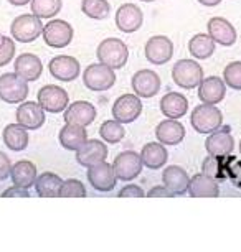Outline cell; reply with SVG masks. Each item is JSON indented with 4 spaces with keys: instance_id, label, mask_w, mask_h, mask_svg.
<instances>
[{
    "instance_id": "1",
    "label": "cell",
    "mask_w": 241,
    "mask_h": 252,
    "mask_svg": "<svg viewBox=\"0 0 241 252\" xmlns=\"http://www.w3.org/2000/svg\"><path fill=\"white\" fill-rule=\"evenodd\" d=\"M98 61L112 69L124 68L129 60V48L119 38H106L98 45Z\"/></svg>"
},
{
    "instance_id": "31",
    "label": "cell",
    "mask_w": 241,
    "mask_h": 252,
    "mask_svg": "<svg viewBox=\"0 0 241 252\" xmlns=\"http://www.w3.org/2000/svg\"><path fill=\"white\" fill-rule=\"evenodd\" d=\"M231 157V155H230ZM230 157H213L208 155L202 163V173L213 178L215 182H226L228 180V161Z\"/></svg>"
},
{
    "instance_id": "38",
    "label": "cell",
    "mask_w": 241,
    "mask_h": 252,
    "mask_svg": "<svg viewBox=\"0 0 241 252\" xmlns=\"http://www.w3.org/2000/svg\"><path fill=\"white\" fill-rule=\"evenodd\" d=\"M86 196V188L79 180L69 178L65 180L60 189V198H84Z\"/></svg>"
},
{
    "instance_id": "37",
    "label": "cell",
    "mask_w": 241,
    "mask_h": 252,
    "mask_svg": "<svg viewBox=\"0 0 241 252\" xmlns=\"http://www.w3.org/2000/svg\"><path fill=\"white\" fill-rule=\"evenodd\" d=\"M223 81L226 88L241 91V61H231L223 69Z\"/></svg>"
},
{
    "instance_id": "29",
    "label": "cell",
    "mask_w": 241,
    "mask_h": 252,
    "mask_svg": "<svg viewBox=\"0 0 241 252\" xmlns=\"http://www.w3.org/2000/svg\"><path fill=\"white\" fill-rule=\"evenodd\" d=\"M60 144L65 147L66 150L76 152L84 142L88 140L86 127L76 126V124H66L60 130Z\"/></svg>"
},
{
    "instance_id": "4",
    "label": "cell",
    "mask_w": 241,
    "mask_h": 252,
    "mask_svg": "<svg viewBox=\"0 0 241 252\" xmlns=\"http://www.w3.org/2000/svg\"><path fill=\"white\" fill-rule=\"evenodd\" d=\"M172 79L182 89H195L203 81V68L195 60H178L172 68Z\"/></svg>"
},
{
    "instance_id": "45",
    "label": "cell",
    "mask_w": 241,
    "mask_h": 252,
    "mask_svg": "<svg viewBox=\"0 0 241 252\" xmlns=\"http://www.w3.org/2000/svg\"><path fill=\"white\" fill-rule=\"evenodd\" d=\"M200 5H205V7H216L221 3V0H197Z\"/></svg>"
},
{
    "instance_id": "36",
    "label": "cell",
    "mask_w": 241,
    "mask_h": 252,
    "mask_svg": "<svg viewBox=\"0 0 241 252\" xmlns=\"http://www.w3.org/2000/svg\"><path fill=\"white\" fill-rule=\"evenodd\" d=\"M99 135L103 137V140L107 142V144H117L124 139L126 130L122 127L121 122H117L116 119L114 121H104L99 127Z\"/></svg>"
},
{
    "instance_id": "2",
    "label": "cell",
    "mask_w": 241,
    "mask_h": 252,
    "mask_svg": "<svg viewBox=\"0 0 241 252\" xmlns=\"http://www.w3.org/2000/svg\"><path fill=\"white\" fill-rule=\"evenodd\" d=\"M190 124L198 134H211L223 126V114L215 104H198L192 111Z\"/></svg>"
},
{
    "instance_id": "11",
    "label": "cell",
    "mask_w": 241,
    "mask_h": 252,
    "mask_svg": "<svg viewBox=\"0 0 241 252\" xmlns=\"http://www.w3.org/2000/svg\"><path fill=\"white\" fill-rule=\"evenodd\" d=\"M144 53L149 63L157 64V66L165 64V63H169L173 56V43L169 36L155 35L147 40Z\"/></svg>"
},
{
    "instance_id": "6",
    "label": "cell",
    "mask_w": 241,
    "mask_h": 252,
    "mask_svg": "<svg viewBox=\"0 0 241 252\" xmlns=\"http://www.w3.org/2000/svg\"><path fill=\"white\" fill-rule=\"evenodd\" d=\"M28 83L15 73L0 76V99L7 104H22L28 97Z\"/></svg>"
},
{
    "instance_id": "26",
    "label": "cell",
    "mask_w": 241,
    "mask_h": 252,
    "mask_svg": "<svg viewBox=\"0 0 241 252\" xmlns=\"http://www.w3.org/2000/svg\"><path fill=\"white\" fill-rule=\"evenodd\" d=\"M188 194L192 198H216L220 194L218 182L203 173H197L188 183Z\"/></svg>"
},
{
    "instance_id": "40",
    "label": "cell",
    "mask_w": 241,
    "mask_h": 252,
    "mask_svg": "<svg viewBox=\"0 0 241 252\" xmlns=\"http://www.w3.org/2000/svg\"><path fill=\"white\" fill-rule=\"evenodd\" d=\"M228 180L235 187L241 188V160L230 157L228 161Z\"/></svg>"
},
{
    "instance_id": "7",
    "label": "cell",
    "mask_w": 241,
    "mask_h": 252,
    "mask_svg": "<svg viewBox=\"0 0 241 252\" xmlns=\"http://www.w3.org/2000/svg\"><path fill=\"white\" fill-rule=\"evenodd\" d=\"M73 27L69 25L66 20H50L46 25H43V36L45 43L50 46V48H65L71 43L73 40Z\"/></svg>"
},
{
    "instance_id": "42",
    "label": "cell",
    "mask_w": 241,
    "mask_h": 252,
    "mask_svg": "<svg viewBox=\"0 0 241 252\" xmlns=\"http://www.w3.org/2000/svg\"><path fill=\"white\" fill-rule=\"evenodd\" d=\"M10 172H12V161L10 158L0 152V182H3V180H7L10 177Z\"/></svg>"
},
{
    "instance_id": "20",
    "label": "cell",
    "mask_w": 241,
    "mask_h": 252,
    "mask_svg": "<svg viewBox=\"0 0 241 252\" xmlns=\"http://www.w3.org/2000/svg\"><path fill=\"white\" fill-rule=\"evenodd\" d=\"M13 73L20 76L27 83H33L36 81L43 73V63L36 55L33 53H22L15 58V64H13Z\"/></svg>"
},
{
    "instance_id": "43",
    "label": "cell",
    "mask_w": 241,
    "mask_h": 252,
    "mask_svg": "<svg viewBox=\"0 0 241 252\" xmlns=\"http://www.w3.org/2000/svg\"><path fill=\"white\" fill-rule=\"evenodd\" d=\"M2 196L3 198H30V193H28V189L12 187V188H8L7 191L2 194Z\"/></svg>"
},
{
    "instance_id": "5",
    "label": "cell",
    "mask_w": 241,
    "mask_h": 252,
    "mask_svg": "<svg viewBox=\"0 0 241 252\" xmlns=\"http://www.w3.org/2000/svg\"><path fill=\"white\" fill-rule=\"evenodd\" d=\"M83 83L89 91L103 93L114 86L116 73L112 68L103 63L89 64L88 68L83 71Z\"/></svg>"
},
{
    "instance_id": "16",
    "label": "cell",
    "mask_w": 241,
    "mask_h": 252,
    "mask_svg": "<svg viewBox=\"0 0 241 252\" xmlns=\"http://www.w3.org/2000/svg\"><path fill=\"white\" fill-rule=\"evenodd\" d=\"M17 124L27 130H36L45 124V111L38 102L23 101L17 109Z\"/></svg>"
},
{
    "instance_id": "25",
    "label": "cell",
    "mask_w": 241,
    "mask_h": 252,
    "mask_svg": "<svg viewBox=\"0 0 241 252\" xmlns=\"http://www.w3.org/2000/svg\"><path fill=\"white\" fill-rule=\"evenodd\" d=\"M36 166L35 163H32L30 160H20L15 165H12V172L10 178L13 182V187L23 188V189H30L36 182Z\"/></svg>"
},
{
    "instance_id": "10",
    "label": "cell",
    "mask_w": 241,
    "mask_h": 252,
    "mask_svg": "<svg viewBox=\"0 0 241 252\" xmlns=\"http://www.w3.org/2000/svg\"><path fill=\"white\" fill-rule=\"evenodd\" d=\"M142 166L144 163L140 160V155H137L132 150H126L119 154L114 158V163H112L117 180H122V182H129V180L139 177L140 172H142Z\"/></svg>"
},
{
    "instance_id": "15",
    "label": "cell",
    "mask_w": 241,
    "mask_h": 252,
    "mask_svg": "<svg viewBox=\"0 0 241 252\" xmlns=\"http://www.w3.org/2000/svg\"><path fill=\"white\" fill-rule=\"evenodd\" d=\"M88 180L91 183V187L98 191H111L114 189L117 183V177L114 173L112 165L101 161V163L89 166L88 168Z\"/></svg>"
},
{
    "instance_id": "3",
    "label": "cell",
    "mask_w": 241,
    "mask_h": 252,
    "mask_svg": "<svg viewBox=\"0 0 241 252\" xmlns=\"http://www.w3.org/2000/svg\"><path fill=\"white\" fill-rule=\"evenodd\" d=\"M43 33V23L41 18L33 13H23L18 15L10 25V35L18 43H32Z\"/></svg>"
},
{
    "instance_id": "34",
    "label": "cell",
    "mask_w": 241,
    "mask_h": 252,
    "mask_svg": "<svg viewBox=\"0 0 241 252\" xmlns=\"http://www.w3.org/2000/svg\"><path fill=\"white\" fill-rule=\"evenodd\" d=\"M63 7V0H32V13L38 18H53L60 13Z\"/></svg>"
},
{
    "instance_id": "19",
    "label": "cell",
    "mask_w": 241,
    "mask_h": 252,
    "mask_svg": "<svg viewBox=\"0 0 241 252\" xmlns=\"http://www.w3.org/2000/svg\"><path fill=\"white\" fill-rule=\"evenodd\" d=\"M107 158V147L101 140H86L76 150V161L81 166H94Z\"/></svg>"
},
{
    "instance_id": "41",
    "label": "cell",
    "mask_w": 241,
    "mask_h": 252,
    "mask_svg": "<svg viewBox=\"0 0 241 252\" xmlns=\"http://www.w3.org/2000/svg\"><path fill=\"white\" fill-rule=\"evenodd\" d=\"M144 189L137 185H127L119 191V198H144Z\"/></svg>"
},
{
    "instance_id": "17",
    "label": "cell",
    "mask_w": 241,
    "mask_h": 252,
    "mask_svg": "<svg viewBox=\"0 0 241 252\" xmlns=\"http://www.w3.org/2000/svg\"><path fill=\"white\" fill-rule=\"evenodd\" d=\"M116 27L124 33H134L142 27L144 13L134 3H124L116 12Z\"/></svg>"
},
{
    "instance_id": "48",
    "label": "cell",
    "mask_w": 241,
    "mask_h": 252,
    "mask_svg": "<svg viewBox=\"0 0 241 252\" xmlns=\"http://www.w3.org/2000/svg\"><path fill=\"white\" fill-rule=\"evenodd\" d=\"M240 154H241V140H240Z\"/></svg>"
},
{
    "instance_id": "9",
    "label": "cell",
    "mask_w": 241,
    "mask_h": 252,
    "mask_svg": "<svg viewBox=\"0 0 241 252\" xmlns=\"http://www.w3.org/2000/svg\"><path fill=\"white\" fill-rule=\"evenodd\" d=\"M142 112V101L137 94H122L112 104V116L117 122L131 124Z\"/></svg>"
},
{
    "instance_id": "30",
    "label": "cell",
    "mask_w": 241,
    "mask_h": 252,
    "mask_svg": "<svg viewBox=\"0 0 241 252\" xmlns=\"http://www.w3.org/2000/svg\"><path fill=\"white\" fill-rule=\"evenodd\" d=\"M2 139L7 149L13 152L25 150L28 147V142H30L28 130L25 127H22L20 124H8L5 129H3Z\"/></svg>"
},
{
    "instance_id": "46",
    "label": "cell",
    "mask_w": 241,
    "mask_h": 252,
    "mask_svg": "<svg viewBox=\"0 0 241 252\" xmlns=\"http://www.w3.org/2000/svg\"><path fill=\"white\" fill-rule=\"evenodd\" d=\"M7 2L13 7H23V5H28L32 0H7Z\"/></svg>"
},
{
    "instance_id": "47",
    "label": "cell",
    "mask_w": 241,
    "mask_h": 252,
    "mask_svg": "<svg viewBox=\"0 0 241 252\" xmlns=\"http://www.w3.org/2000/svg\"><path fill=\"white\" fill-rule=\"evenodd\" d=\"M140 2H147V3H150V2H155V0H140Z\"/></svg>"
},
{
    "instance_id": "28",
    "label": "cell",
    "mask_w": 241,
    "mask_h": 252,
    "mask_svg": "<svg viewBox=\"0 0 241 252\" xmlns=\"http://www.w3.org/2000/svg\"><path fill=\"white\" fill-rule=\"evenodd\" d=\"M169 152L167 149L160 144V142H149L142 147L140 152V160H142L144 166L149 170H159L167 163Z\"/></svg>"
},
{
    "instance_id": "8",
    "label": "cell",
    "mask_w": 241,
    "mask_h": 252,
    "mask_svg": "<svg viewBox=\"0 0 241 252\" xmlns=\"http://www.w3.org/2000/svg\"><path fill=\"white\" fill-rule=\"evenodd\" d=\"M36 102L43 107L45 112L60 114L65 112V109L69 104V96L61 86H55V84H48L43 86L36 94Z\"/></svg>"
},
{
    "instance_id": "14",
    "label": "cell",
    "mask_w": 241,
    "mask_h": 252,
    "mask_svg": "<svg viewBox=\"0 0 241 252\" xmlns=\"http://www.w3.org/2000/svg\"><path fill=\"white\" fill-rule=\"evenodd\" d=\"M205 149L208 152V155L213 157H230L233 154L235 149V139L231 135V132L228 127L221 126L218 130L208 134L205 140Z\"/></svg>"
},
{
    "instance_id": "33",
    "label": "cell",
    "mask_w": 241,
    "mask_h": 252,
    "mask_svg": "<svg viewBox=\"0 0 241 252\" xmlns=\"http://www.w3.org/2000/svg\"><path fill=\"white\" fill-rule=\"evenodd\" d=\"M61 185H63L61 177L51 172H43L36 177V182H35L36 194L41 198H56V196H60Z\"/></svg>"
},
{
    "instance_id": "24",
    "label": "cell",
    "mask_w": 241,
    "mask_h": 252,
    "mask_svg": "<svg viewBox=\"0 0 241 252\" xmlns=\"http://www.w3.org/2000/svg\"><path fill=\"white\" fill-rule=\"evenodd\" d=\"M155 137L162 145H178L185 139V127L177 119H167L157 124Z\"/></svg>"
},
{
    "instance_id": "27",
    "label": "cell",
    "mask_w": 241,
    "mask_h": 252,
    "mask_svg": "<svg viewBox=\"0 0 241 252\" xmlns=\"http://www.w3.org/2000/svg\"><path fill=\"white\" fill-rule=\"evenodd\" d=\"M188 111L187 97L180 93H167L160 99V112L167 119H180Z\"/></svg>"
},
{
    "instance_id": "23",
    "label": "cell",
    "mask_w": 241,
    "mask_h": 252,
    "mask_svg": "<svg viewBox=\"0 0 241 252\" xmlns=\"http://www.w3.org/2000/svg\"><path fill=\"white\" fill-rule=\"evenodd\" d=\"M226 94V84L225 81L218 76H210L203 78V81L198 86V97L205 104H218L225 99Z\"/></svg>"
},
{
    "instance_id": "44",
    "label": "cell",
    "mask_w": 241,
    "mask_h": 252,
    "mask_svg": "<svg viewBox=\"0 0 241 252\" xmlns=\"http://www.w3.org/2000/svg\"><path fill=\"white\" fill-rule=\"evenodd\" d=\"M147 196L149 198H173V194L170 193L165 187H154L147 193Z\"/></svg>"
},
{
    "instance_id": "13",
    "label": "cell",
    "mask_w": 241,
    "mask_h": 252,
    "mask_svg": "<svg viewBox=\"0 0 241 252\" xmlns=\"http://www.w3.org/2000/svg\"><path fill=\"white\" fill-rule=\"evenodd\" d=\"M160 84L162 83H160L159 74L152 69L136 71L131 81V86L134 89V94L144 99L157 96V93L160 91Z\"/></svg>"
},
{
    "instance_id": "18",
    "label": "cell",
    "mask_w": 241,
    "mask_h": 252,
    "mask_svg": "<svg viewBox=\"0 0 241 252\" xmlns=\"http://www.w3.org/2000/svg\"><path fill=\"white\" fill-rule=\"evenodd\" d=\"M207 32L211 36V40L221 46H233L236 43V38H238L235 27L226 18L221 17L210 18L207 23Z\"/></svg>"
},
{
    "instance_id": "32",
    "label": "cell",
    "mask_w": 241,
    "mask_h": 252,
    "mask_svg": "<svg viewBox=\"0 0 241 252\" xmlns=\"http://www.w3.org/2000/svg\"><path fill=\"white\" fill-rule=\"evenodd\" d=\"M216 43L208 33H197L188 41V51L195 60H208L215 53Z\"/></svg>"
},
{
    "instance_id": "21",
    "label": "cell",
    "mask_w": 241,
    "mask_h": 252,
    "mask_svg": "<svg viewBox=\"0 0 241 252\" xmlns=\"http://www.w3.org/2000/svg\"><path fill=\"white\" fill-rule=\"evenodd\" d=\"M96 116V107L88 101H74L65 109V122L76 124L81 127H88L89 124H93Z\"/></svg>"
},
{
    "instance_id": "35",
    "label": "cell",
    "mask_w": 241,
    "mask_h": 252,
    "mask_svg": "<svg viewBox=\"0 0 241 252\" xmlns=\"http://www.w3.org/2000/svg\"><path fill=\"white\" fill-rule=\"evenodd\" d=\"M81 12L93 20H106L111 12V3L107 0H83Z\"/></svg>"
},
{
    "instance_id": "39",
    "label": "cell",
    "mask_w": 241,
    "mask_h": 252,
    "mask_svg": "<svg viewBox=\"0 0 241 252\" xmlns=\"http://www.w3.org/2000/svg\"><path fill=\"white\" fill-rule=\"evenodd\" d=\"M15 58V41L13 38L0 35V68L7 66Z\"/></svg>"
},
{
    "instance_id": "12",
    "label": "cell",
    "mask_w": 241,
    "mask_h": 252,
    "mask_svg": "<svg viewBox=\"0 0 241 252\" xmlns=\"http://www.w3.org/2000/svg\"><path fill=\"white\" fill-rule=\"evenodd\" d=\"M48 71L56 81L71 83V81L78 79V76L81 74V66H79V61L73 58V56L60 55L50 61Z\"/></svg>"
},
{
    "instance_id": "22",
    "label": "cell",
    "mask_w": 241,
    "mask_h": 252,
    "mask_svg": "<svg viewBox=\"0 0 241 252\" xmlns=\"http://www.w3.org/2000/svg\"><path fill=\"white\" fill-rule=\"evenodd\" d=\"M162 182H164V187L167 188L173 196H180V194H185L188 191L190 177H188L182 166L170 165L164 170Z\"/></svg>"
}]
</instances>
